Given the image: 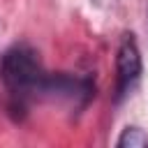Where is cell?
I'll return each mask as SVG.
<instances>
[{"label": "cell", "instance_id": "cell-1", "mask_svg": "<svg viewBox=\"0 0 148 148\" xmlns=\"http://www.w3.org/2000/svg\"><path fill=\"white\" fill-rule=\"evenodd\" d=\"M46 79H49V72L42 67L37 53L30 46L16 44L2 53L0 81L12 95H16V97L42 95Z\"/></svg>", "mask_w": 148, "mask_h": 148}, {"label": "cell", "instance_id": "cell-2", "mask_svg": "<svg viewBox=\"0 0 148 148\" xmlns=\"http://www.w3.org/2000/svg\"><path fill=\"white\" fill-rule=\"evenodd\" d=\"M116 90L118 97H125L132 92L141 76V51L134 39V35H123L118 53H116Z\"/></svg>", "mask_w": 148, "mask_h": 148}, {"label": "cell", "instance_id": "cell-3", "mask_svg": "<svg viewBox=\"0 0 148 148\" xmlns=\"http://www.w3.org/2000/svg\"><path fill=\"white\" fill-rule=\"evenodd\" d=\"M118 148H146L148 146V134L141 127H125L123 134L116 141Z\"/></svg>", "mask_w": 148, "mask_h": 148}]
</instances>
